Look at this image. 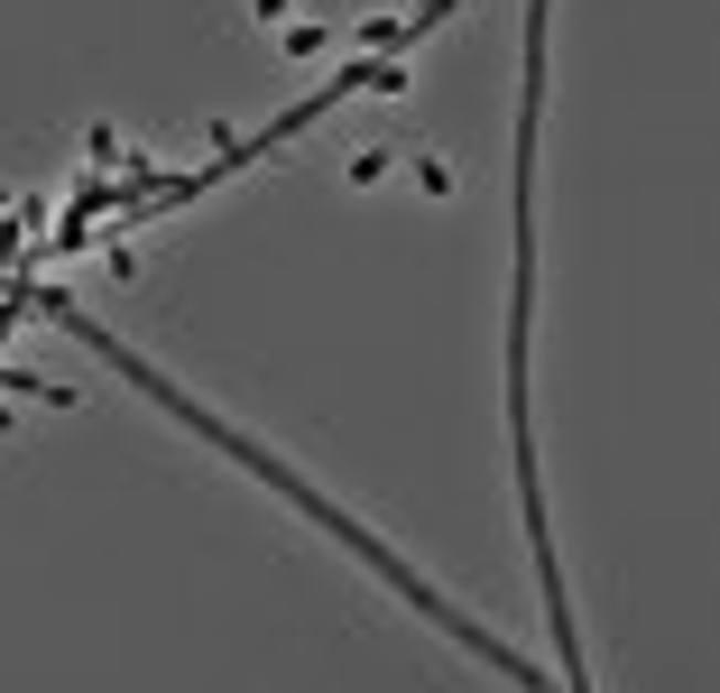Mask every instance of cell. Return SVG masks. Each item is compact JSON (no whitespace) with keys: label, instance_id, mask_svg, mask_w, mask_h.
I'll use <instances>...</instances> for the list:
<instances>
[{"label":"cell","instance_id":"6da1fadb","mask_svg":"<svg viewBox=\"0 0 720 693\" xmlns=\"http://www.w3.org/2000/svg\"><path fill=\"white\" fill-rule=\"evenodd\" d=\"M250 10H260V19H287V10H296V0H250Z\"/></svg>","mask_w":720,"mask_h":693}]
</instances>
